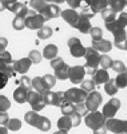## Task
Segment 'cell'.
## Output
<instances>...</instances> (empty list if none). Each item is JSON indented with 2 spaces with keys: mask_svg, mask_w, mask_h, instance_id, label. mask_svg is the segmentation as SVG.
<instances>
[{
  "mask_svg": "<svg viewBox=\"0 0 127 134\" xmlns=\"http://www.w3.org/2000/svg\"><path fill=\"white\" fill-rule=\"evenodd\" d=\"M84 57L85 59V64L84 66L85 73L92 76L99 68L101 55H100L99 52L92 47H87Z\"/></svg>",
  "mask_w": 127,
  "mask_h": 134,
  "instance_id": "cell-1",
  "label": "cell"
},
{
  "mask_svg": "<svg viewBox=\"0 0 127 134\" xmlns=\"http://www.w3.org/2000/svg\"><path fill=\"white\" fill-rule=\"evenodd\" d=\"M51 67L54 70V76L59 80H66L69 79V66L64 62L60 57H56L51 60Z\"/></svg>",
  "mask_w": 127,
  "mask_h": 134,
  "instance_id": "cell-2",
  "label": "cell"
},
{
  "mask_svg": "<svg viewBox=\"0 0 127 134\" xmlns=\"http://www.w3.org/2000/svg\"><path fill=\"white\" fill-rule=\"evenodd\" d=\"M106 118L103 116L102 113L100 111H94L88 114L85 118V124L88 128L92 129V131H96L105 125Z\"/></svg>",
  "mask_w": 127,
  "mask_h": 134,
  "instance_id": "cell-3",
  "label": "cell"
},
{
  "mask_svg": "<svg viewBox=\"0 0 127 134\" xmlns=\"http://www.w3.org/2000/svg\"><path fill=\"white\" fill-rule=\"evenodd\" d=\"M46 20L39 13H37L32 10H29L27 16L25 17V27L29 29H40L44 27V23Z\"/></svg>",
  "mask_w": 127,
  "mask_h": 134,
  "instance_id": "cell-4",
  "label": "cell"
},
{
  "mask_svg": "<svg viewBox=\"0 0 127 134\" xmlns=\"http://www.w3.org/2000/svg\"><path fill=\"white\" fill-rule=\"evenodd\" d=\"M105 125L107 130L114 134H127V121L110 118L106 119Z\"/></svg>",
  "mask_w": 127,
  "mask_h": 134,
  "instance_id": "cell-5",
  "label": "cell"
},
{
  "mask_svg": "<svg viewBox=\"0 0 127 134\" xmlns=\"http://www.w3.org/2000/svg\"><path fill=\"white\" fill-rule=\"evenodd\" d=\"M13 60L9 52L5 51L4 53L0 55V72L5 74L8 77L13 76L15 75V71L13 67Z\"/></svg>",
  "mask_w": 127,
  "mask_h": 134,
  "instance_id": "cell-6",
  "label": "cell"
},
{
  "mask_svg": "<svg viewBox=\"0 0 127 134\" xmlns=\"http://www.w3.org/2000/svg\"><path fill=\"white\" fill-rule=\"evenodd\" d=\"M88 93L84 90L78 89L76 87L69 88L65 92V96L67 98V100L72 104H78L85 101Z\"/></svg>",
  "mask_w": 127,
  "mask_h": 134,
  "instance_id": "cell-7",
  "label": "cell"
},
{
  "mask_svg": "<svg viewBox=\"0 0 127 134\" xmlns=\"http://www.w3.org/2000/svg\"><path fill=\"white\" fill-rule=\"evenodd\" d=\"M27 102H29V105L32 108V110L35 112L42 110L46 106L42 94H39L36 91H29L28 97H27Z\"/></svg>",
  "mask_w": 127,
  "mask_h": 134,
  "instance_id": "cell-8",
  "label": "cell"
},
{
  "mask_svg": "<svg viewBox=\"0 0 127 134\" xmlns=\"http://www.w3.org/2000/svg\"><path fill=\"white\" fill-rule=\"evenodd\" d=\"M68 46L69 53L75 58L84 57L86 52V48L82 44L81 41L78 37H70L68 40Z\"/></svg>",
  "mask_w": 127,
  "mask_h": 134,
  "instance_id": "cell-9",
  "label": "cell"
},
{
  "mask_svg": "<svg viewBox=\"0 0 127 134\" xmlns=\"http://www.w3.org/2000/svg\"><path fill=\"white\" fill-rule=\"evenodd\" d=\"M121 107V102L117 98H112L104 105L102 109V115L106 119L114 118L117 111Z\"/></svg>",
  "mask_w": 127,
  "mask_h": 134,
  "instance_id": "cell-10",
  "label": "cell"
},
{
  "mask_svg": "<svg viewBox=\"0 0 127 134\" xmlns=\"http://www.w3.org/2000/svg\"><path fill=\"white\" fill-rule=\"evenodd\" d=\"M108 6V0H84L83 9H90L91 14H94L101 12Z\"/></svg>",
  "mask_w": 127,
  "mask_h": 134,
  "instance_id": "cell-11",
  "label": "cell"
},
{
  "mask_svg": "<svg viewBox=\"0 0 127 134\" xmlns=\"http://www.w3.org/2000/svg\"><path fill=\"white\" fill-rule=\"evenodd\" d=\"M101 102H102L101 94L99 92L93 91V92L88 93L85 103L86 107H87L88 110L91 111V112H94V111H97L100 105L101 104Z\"/></svg>",
  "mask_w": 127,
  "mask_h": 134,
  "instance_id": "cell-12",
  "label": "cell"
},
{
  "mask_svg": "<svg viewBox=\"0 0 127 134\" xmlns=\"http://www.w3.org/2000/svg\"><path fill=\"white\" fill-rule=\"evenodd\" d=\"M85 70L84 66H74L70 67L69 70V79L74 85H78L84 81L85 76Z\"/></svg>",
  "mask_w": 127,
  "mask_h": 134,
  "instance_id": "cell-13",
  "label": "cell"
},
{
  "mask_svg": "<svg viewBox=\"0 0 127 134\" xmlns=\"http://www.w3.org/2000/svg\"><path fill=\"white\" fill-rule=\"evenodd\" d=\"M126 26H127V13H124V12L120 13L118 18L115 19L114 21L105 23L106 29H108V31H110L111 33L119 29H124Z\"/></svg>",
  "mask_w": 127,
  "mask_h": 134,
  "instance_id": "cell-14",
  "label": "cell"
},
{
  "mask_svg": "<svg viewBox=\"0 0 127 134\" xmlns=\"http://www.w3.org/2000/svg\"><path fill=\"white\" fill-rule=\"evenodd\" d=\"M50 3L46 1V0H30L29 1V5L30 7L35 9L37 12V13L41 14L43 17L47 20V13H48L49 7H50Z\"/></svg>",
  "mask_w": 127,
  "mask_h": 134,
  "instance_id": "cell-15",
  "label": "cell"
},
{
  "mask_svg": "<svg viewBox=\"0 0 127 134\" xmlns=\"http://www.w3.org/2000/svg\"><path fill=\"white\" fill-rule=\"evenodd\" d=\"M60 16H62V19L64 20L69 26L75 28L76 25L78 24V22L80 14H79L75 9L70 8V9H66V10L62 11V12L60 13Z\"/></svg>",
  "mask_w": 127,
  "mask_h": 134,
  "instance_id": "cell-16",
  "label": "cell"
},
{
  "mask_svg": "<svg viewBox=\"0 0 127 134\" xmlns=\"http://www.w3.org/2000/svg\"><path fill=\"white\" fill-rule=\"evenodd\" d=\"M32 61L30 60V59L28 58H21L20 60H14L13 63V67L15 72L19 74H26L30 69L31 65H32Z\"/></svg>",
  "mask_w": 127,
  "mask_h": 134,
  "instance_id": "cell-17",
  "label": "cell"
},
{
  "mask_svg": "<svg viewBox=\"0 0 127 134\" xmlns=\"http://www.w3.org/2000/svg\"><path fill=\"white\" fill-rule=\"evenodd\" d=\"M75 29H78L83 34H89L92 29V25L90 22V17L86 13H81L79 16L78 24L76 25Z\"/></svg>",
  "mask_w": 127,
  "mask_h": 134,
  "instance_id": "cell-18",
  "label": "cell"
},
{
  "mask_svg": "<svg viewBox=\"0 0 127 134\" xmlns=\"http://www.w3.org/2000/svg\"><path fill=\"white\" fill-rule=\"evenodd\" d=\"M109 74L106 69H97L95 71V73L92 75V81L95 83V85H105L106 83H108L109 81Z\"/></svg>",
  "mask_w": 127,
  "mask_h": 134,
  "instance_id": "cell-19",
  "label": "cell"
},
{
  "mask_svg": "<svg viewBox=\"0 0 127 134\" xmlns=\"http://www.w3.org/2000/svg\"><path fill=\"white\" fill-rule=\"evenodd\" d=\"M92 47L96 51L106 53L112 50V43L109 40L102 38L99 41H92Z\"/></svg>",
  "mask_w": 127,
  "mask_h": 134,
  "instance_id": "cell-20",
  "label": "cell"
},
{
  "mask_svg": "<svg viewBox=\"0 0 127 134\" xmlns=\"http://www.w3.org/2000/svg\"><path fill=\"white\" fill-rule=\"evenodd\" d=\"M7 10L14 13L15 16L23 17V18L26 17L29 13V9L27 7L26 4L23 3H19V2H16L13 5H11L10 7H8Z\"/></svg>",
  "mask_w": 127,
  "mask_h": 134,
  "instance_id": "cell-21",
  "label": "cell"
},
{
  "mask_svg": "<svg viewBox=\"0 0 127 134\" xmlns=\"http://www.w3.org/2000/svg\"><path fill=\"white\" fill-rule=\"evenodd\" d=\"M112 34L114 36V45L117 48L121 49L122 45L124 44V43L127 39V34L125 29H117L114 32H112Z\"/></svg>",
  "mask_w": 127,
  "mask_h": 134,
  "instance_id": "cell-22",
  "label": "cell"
},
{
  "mask_svg": "<svg viewBox=\"0 0 127 134\" xmlns=\"http://www.w3.org/2000/svg\"><path fill=\"white\" fill-rule=\"evenodd\" d=\"M58 52H59V49L55 44H47L44 48V50H43V56H44V58L46 59V60H52L57 57Z\"/></svg>",
  "mask_w": 127,
  "mask_h": 134,
  "instance_id": "cell-23",
  "label": "cell"
},
{
  "mask_svg": "<svg viewBox=\"0 0 127 134\" xmlns=\"http://www.w3.org/2000/svg\"><path fill=\"white\" fill-rule=\"evenodd\" d=\"M28 90L25 88L19 86L13 92V99L19 104H23L27 102V97H28Z\"/></svg>",
  "mask_w": 127,
  "mask_h": 134,
  "instance_id": "cell-24",
  "label": "cell"
},
{
  "mask_svg": "<svg viewBox=\"0 0 127 134\" xmlns=\"http://www.w3.org/2000/svg\"><path fill=\"white\" fill-rule=\"evenodd\" d=\"M40 117H41V115H39L37 112L32 110V111H29V112H27L26 114H25L24 120L27 124H29V125L37 128Z\"/></svg>",
  "mask_w": 127,
  "mask_h": 134,
  "instance_id": "cell-25",
  "label": "cell"
},
{
  "mask_svg": "<svg viewBox=\"0 0 127 134\" xmlns=\"http://www.w3.org/2000/svg\"><path fill=\"white\" fill-rule=\"evenodd\" d=\"M31 85L32 87L36 90V92H38L39 94H45L46 92H48L47 89L45 88V86L43 83L42 76H36L31 80Z\"/></svg>",
  "mask_w": 127,
  "mask_h": 134,
  "instance_id": "cell-26",
  "label": "cell"
},
{
  "mask_svg": "<svg viewBox=\"0 0 127 134\" xmlns=\"http://www.w3.org/2000/svg\"><path fill=\"white\" fill-rule=\"evenodd\" d=\"M57 126H58L59 130H64V131H69L70 129L73 127L71 116H66V115H62V116L58 120Z\"/></svg>",
  "mask_w": 127,
  "mask_h": 134,
  "instance_id": "cell-27",
  "label": "cell"
},
{
  "mask_svg": "<svg viewBox=\"0 0 127 134\" xmlns=\"http://www.w3.org/2000/svg\"><path fill=\"white\" fill-rule=\"evenodd\" d=\"M101 17H102V19L104 20L105 23L112 22L117 19V13L110 7L105 8L104 10L101 11Z\"/></svg>",
  "mask_w": 127,
  "mask_h": 134,
  "instance_id": "cell-28",
  "label": "cell"
},
{
  "mask_svg": "<svg viewBox=\"0 0 127 134\" xmlns=\"http://www.w3.org/2000/svg\"><path fill=\"white\" fill-rule=\"evenodd\" d=\"M104 91H105L106 93L108 94L109 96H114L115 94L117 93L118 88L115 85V79H109V81L104 85Z\"/></svg>",
  "mask_w": 127,
  "mask_h": 134,
  "instance_id": "cell-29",
  "label": "cell"
},
{
  "mask_svg": "<svg viewBox=\"0 0 127 134\" xmlns=\"http://www.w3.org/2000/svg\"><path fill=\"white\" fill-rule=\"evenodd\" d=\"M108 5L110 6L111 9L115 11V13H122L124 8L125 7V3L124 0H108Z\"/></svg>",
  "mask_w": 127,
  "mask_h": 134,
  "instance_id": "cell-30",
  "label": "cell"
},
{
  "mask_svg": "<svg viewBox=\"0 0 127 134\" xmlns=\"http://www.w3.org/2000/svg\"><path fill=\"white\" fill-rule=\"evenodd\" d=\"M115 85L118 89H124L127 87V74L124 71V73L118 74L117 76L115 78Z\"/></svg>",
  "mask_w": 127,
  "mask_h": 134,
  "instance_id": "cell-31",
  "label": "cell"
},
{
  "mask_svg": "<svg viewBox=\"0 0 127 134\" xmlns=\"http://www.w3.org/2000/svg\"><path fill=\"white\" fill-rule=\"evenodd\" d=\"M5 127L7 128V130L16 131H19L22 127V122L21 120L18 119V118H12V119H9V121L7 124H6Z\"/></svg>",
  "mask_w": 127,
  "mask_h": 134,
  "instance_id": "cell-32",
  "label": "cell"
},
{
  "mask_svg": "<svg viewBox=\"0 0 127 134\" xmlns=\"http://www.w3.org/2000/svg\"><path fill=\"white\" fill-rule=\"evenodd\" d=\"M42 80H43V83H44V85L45 86V88L47 89V91L51 90L56 83V77L53 76V75H50V74L43 76Z\"/></svg>",
  "mask_w": 127,
  "mask_h": 134,
  "instance_id": "cell-33",
  "label": "cell"
},
{
  "mask_svg": "<svg viewBox=\"0 0 127 134\" xmlns=\"http://www.w3.org/2000/svg\"><path fill=\"white\" fill-rule=\"evenodd\" d=\"M53 29L52 28H50L48 26H44L42 27L40 29L37 30V37L38 38L42 40H45V39H47V38L51 37L53 36Z\"/></svg>",
  "mask_w": 127,
  "mask_h": 134,
  "instance_id": "cell-34",
  "label": "cell"
},
{
  "mask_svg": "<svg viewBox=\"0 0 127 134\" xmlns=\"http://www.w3.org/2000/svg\"><path fill=\"white\" fill-rule=\"evenodd\" d=\"M43 97H44L45 102L46 105L56 107V99H57V94H56V92L48 91L45 94H43Z\"/></svg>",
  "mask_w": 127,
  "mask_h": 134,
  "instance_id": "cell-35",
  "label": "cell"
},
{
  "mask_svg": "<svg viewBox=\"0 0 127 134\" xmlns=\"http://www.w3.org/2000/svg\"><path fill=\"white\" fill-rule=\"evenodd\" d=\"M113 60L109 56L106 55V54H102L101 55V61H100V64H101V68L103 69H111L112 68V65H113Z\"/></svg>",
  "mask_w": 127,
  "mask_h": 134,
  "instance_id": "cell-36",
  "label": "cell"
},
{
  "mask_svg": "<svg viewBox=\"0 0 127 134\" xmlns=\"http://www.w3.org/2000/svg\"><path fill=\"white\" fill-rule=\"evenodd\" d=\"M81 89L86 92L87 93L93 92L95 89V83L93 81L91 80V79H84V81L81 83Z\"/></svg>",
  "mask_w": 127,
  "mask_h": 134,
  "instance_id": "cell-37",
  "label": "cell"
},
{
  "mask_svg": "<svg viewBox=\"0 0 127 134\" xmlns=\"http://www.w3.org/2000/svg\"><path fill=\"white\" fill-rule=\"evenodd\" d=\"M37 128L38 130L42 131H48L51 129V122L47 117L45 116H41L39 122H38V125Z\"/></svg>",
  "mask_w": 127,
  "mask_h": 134,
  "instance_id": "cell-38",
  "label": "cell"
},
{
  "mask_svg": "<svg viewBox=\"0 0 127 134\" xmlns=\"http://www.w3.org/2000/svg\"><path fill=\"white\" fill-rule=\"evenodd\" d=\"M90 35L92 37V41H99L102 39L103 37V31L102 29L99 27H93V28L91 29Z\"/></svg>",
  "mask_w": 127,
  "mask_h": 134,
  "instance_id": "cell-39",
  "label": "cell"
},
{
  "mask_svg": "<svg viewBox=\"0 0 127 134\" xmlns=\"http://www.w3.org/2000/svg\"><path fill=\"white\" fill-rule=\"evenodd\" d=\"M62 114L66 116H71L72 115H74L76 113V108H75V104L72 103H68L62 107Z\"/></svg>",
  "mask_w": 127,
  "mask_h": 134,
  "instance_id": "cell-40",
  "label": "cell"
},
{
  "mask_svg": "<svg viewBox=\"0 0 127 134\" xmlns=\"http://www.w3.org/2000/svg\"><path fill=\"white\" fill-rule=\"evenodd\" d=\"M29 58L30 59V60L34 64H38L42 60V54L37 50H32V51L29 52Z\"/></svg>",
  "mask_w": 127,
  "mask_h": 134,
  "instance_id": "cell-41",
  "label": "cell"
},
{
  "mask_svg": "<svg viewBox=\"0 0 127 134\" xmlns=\"http://www.w3.org/2000/svg\"><path fill=\"white\" fill-rule=\"evenodd\" d=\"M75 108H76V113L78 114L81 117L82 116H86L88 115V110L87 107H86L85 102L82 103H78V104H75Z\"/></svg>",
  "mask_w": 127,
  "mask_h": 134,
  "instance_id": "cell-42",
  "label": "cell"
},
{
  "mask_svg": "<svg viewBox=\"0 0 127 134\" xmlns=\"http://www.w3.org/2000/svg\"><path fill=\"white\" fill-rule=\"evenodd\" d=\"M13 28L15 30H22L25 28V18L15 16L13 20Z\"/></svg>",
  "mask_w": 127,
  "mask_h": 134,
  "instance_id": "cell-43",
  "label": "cell"
},
{
  "mask_svg": "<svg viewBox=\"0 0 127 134\" xmlns=\"http://www.w3.org/2000/svg\"><path fill=\"white\" fill-rule=\"evenodd\" d=\"M11 108V102L4 95H0V112H5Z\"/></svg>",
  "mask_w": 127,
  "mask_h": 134,
  "instance_id": "cell-44",
  "label": "cell"
},
{
  "mask_svg": "<svg viewBox=\"0 0 127 134\" xmlns=\"http://www.w3.org/2000/svg\"><path fill=\"white\" fill-rule=\"evenodd\" d=\"M114 71L117 72L118 74H121V73H124L126 69V67L124 65V63L123 61L121 60H114L113 61V65H112V68H111Z\"/></svg>",
  "mask_w": 127,
  "mask_h": 134,
  "instance_id": "cell-45",
  "label": "cell"
},
{
  "mask_svg": "<svg viewBox=\"0 0 127 134\" xmlns=\"http://www.w3.org/2000/svg\"><path fill=\"white\" fill-rule=\"evenodd\" d=\"M57 94V99H56V107H60L62 108L66 104L69 103V101L67 100V98L65 96V92H56Z\"/></svg>",
  "mask_w": 127,
  "mask_h": 134,
  "instance_id": "cell-46",
  "label": "cell"
},
{
  "mask_svg": "<svg viewBox=\"0 0 127 134\" xmlns=\"http://www.w3.org/2000/svg\"><path fill=\"white\" fill-rule=\"evenodd\" d=\"M19 83L20 86L25 88L26 90L30 91L31 87H32V85H31V80L29 79V77L26 76H22L19 80Z\"/></svg>",
  "mask_w": 127,
  "mask_h": 134,
  "instance_id": "cell-47",
  "label": "cell"
},
{
  "mask_svg": "<svg viewBox=\"0 0 127 134\" xmlns=\"http://www.w3.org/2000/svg\"><path fill=\"white\" fill-rule=\"evenodd\" d=\"M68 4L71 7V9L83 8L84 0H66Z\"/></svg>",
  "mask_w": 127,
  "mask_h": 134,
  "instance_id": "cell-48",
  "label": "cell"
},
{
  "mask_svg": "<svg viewBox=\"0 0 127 134\" xmlns=\"http://www.w3.org/2000/svg\"><path fill=\"white\" fill-rule=\"evenodd\" d=\"M8 45V41L5 37H0V55L6 51V47Z\"/></svg>",
  "mask_w": 127,
  "mask_h": 134,
  "instance_id": "cell-49",
  "label": "cell"
},
{
  "mask_svg": "<svg viewBox=\"0 0 127 134\" xmlns=\"http://www.w3.org/2000/svg\"><path fill=\"white\" fill-rule=\"evenodd\" d=\"M8 79L9 77L5 74L0 72V90H2L3 88L5 87V85L8 83Z\"/></svg>",
  "mask_w": 127,
  "mask_h": 134,
  "instance_id": "cell-50",
  "label": "cell"
},
{
  "mask_svg": "<svg viewBox=\"0 0 127 134\" xmlns=\"http://www.w3.org/2000/svg\"><path fill=\"white\" fill-rule=\"evenodd\" d=\"M9 121V116L6 112H0V126H5Z\"/></svg>",
  "mask_w": 127,
  "mask_h": 134,
  "instance_id": "cell-51",
  "label": "cell"
},
{
  "mask_svg": "<svg viewBox=\"0 0 127 134\" xmlns=\"http://www.w3.org/2000/svg\"><path fill=\"white\" fill-rule=\"evenodd\" d=\"M71 119H72V124H73V127H76V126L80 125L81 116L78 114L75 113L74 115H71Z\"/></svg>",
  "mask_w": 127,
  "mask_h": 134,
  "instance_id": "cell-52",
  "label": "cell"
},
{
  "mask_svg": "<svg viewBox=\"0 0 127 134\" xmlns=\"http://www.w3.org/2000/svg\"><path fill=\"white\" fill-rule=\"evenodd\" d=\"M107 131H108L107 127H106V125H104L101 127V128L98 129V130L93 131V134H107Z\"/></svg>",
  "mask_w": 127,
  "mask_h": 134,
  "instance_id": "cell-53",
  "label": "cell"
},
{
  "mask_svg": "<svg viewBox=\"0 0 127 134\" xmlns=\"http://www.w3.org/2000/svg\"><path fill=\"white\" fill-rule=\"evenodd\" d=\"M18 0H4V3H5V7L7 9L8 7H10L11 5H13V4H15Z\"/></svg>",
  "mask_w": 127,
  "mask_h": 134,
  "instance_id": "cell-54",
  "label": "cell"
},
{
  "mask_svg": "<svg viewBox=\"0 0 127 134\" xmlns=\"http://www.w3.org/2000/svg\"><path fill=\"white\" fill-rule=\"evenodd\" d=\"M48 3H54V4H62L66 2V0H46Z\"/></svg>",
  "mask_w": 127,
  "mask_h": 134,
  "instance_id": "cell-55",
  "label": "cell"
},
{
  "mask_svg": "<svg viewBox=\"0 0 127 134\" xmlns=\"http://www.w3.org/2000/svg\"><path fill=\"white\" fill-rule=\"evenodd\" d=\"M4 9H6L4 0H0V12H3Z\"/></svg>",
  "mask_w": 127,
  "mask_h": 134,
  "instance_id": "cell-56",
  "label": "cell"
},
{
  "mask_svg": "<svg viewBox=\"0 0 127 134\" xmlns=\"http://www.w3.org/2000/svg\"><path fill=\"white\" fill-rule=\"evenodd\" d=\"M0 134H8L7 128L5 126H0Z\"/></svg>",
  "mask_w": 127,
  "mask_h": 134,
  "instance_id": "cell-57",
  "label": "cell"
},
{
  "mask_svg": "<svg viewBox=\"0 0 127 134\" xmlns=\"http://www.w3.org/2000/svg\"><path fill=\"white\" fill-rule=\"evenodd\" d=\"M53 134H68V131L64 130H58L57 131H55Z\"/></svg>",
  "mask_w": 127,
  "mask_h": 134,
  "instance_id": "cell-58",
  "label": "cell"
},
{
  "mask_svg": "<svg viewBox=\"0 0 127 134\" xmlns=\"http://www.w3.org/2000/svg\"><path fill=\"white\" fill-rule=\"evenodd\" d=\"M121 50H124V51H127V39L125 40V42L124 43V44L122 45Z\"/></svg>",
  "mask_w": 127,
  "mask_h": 134,
  "instance_id": "cell-59",
  "label": "cell"
},
{
  "mask_svg": "<svg viewBox=\"0 0 127 134\" xmlns=\"http://www.w3.org/2000/svg\"><path fill=\"white\" fill-rule=\"evenodd\" d=\"M124 3H125V5L127 6V0H124Z\"/></svg>",
  "mask_w": 127,
  "mask_h": 134,
  "instance_id": "cell-60",
  "label": "cell"
}]
</instances>
